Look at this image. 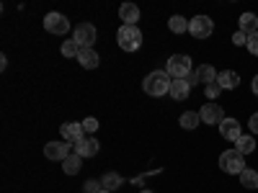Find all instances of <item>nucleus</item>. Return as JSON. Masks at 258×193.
I'll list each match as a JSON object with an SVG mask.
<instances>
[{"label":"nucleus","mask_w":258,"mask_h":193,"mask_svg":"<svg viewBox=\"0 0 258 193\" xmlns=\"http://www.w3.org/2000/svg\"><path fill=\"white\" fill-rule=\"evenodd\" d=\"M170 82H173V77H170L165 70H155V72H150L142 82V90L147 95H153V98H160L165 93H170Z\"/></svg>","instance_id":"f257e3e1"},{"label":"nucleus","mask_w":258,"mask_h":193,"mask_svg":"<svg viewBox=\"0 0 258 193\" xmlns=\"http://www.w3.org/2000/svg\"><path fill=\"white\" fill-rule=\"evenodd\" d=\"M116 41H119V47L124 52H137L142 47V31L137 26H119Z\"/></svg>","instance_id":"f03ea898"},{"label":"nucleus","mask_w":258,"mask_h":193,"mask_svg":"<svg viewBox=\"0 0 258 193\" xmlns=\"http://www.w3.org/2000/svg\"><path fill=\"white\" fill-rule=\"evenodd\" d=\"M165 72L173 77V80H186L191 75V57L188 54H173V57H168Z\"/></svg>","instance_id":"7ed1b4c3"},{"label":"nucleus","mask_w":258,"mask_h":193,"mask_svg":"<svg viewBox=\"0 0 258 193\" xmlns=\"http://www.w3.org/2000/svg\"><path fill=\"white\" fill-rule=\"evenodd\" d=\"M245 155H240L238 149H225V152L220 155V167L225 170V173L230 175H240L243 170H245Z\"/></svg>","instance_id":"20e7f679"},{"label":"nucleus","mask_w":258,"mask_h":193,"mask_svg":"<svg viewBox=\"0 0 258 193\" xmlns=\"http://www.w3.org/2000/svg\"><path fill=\"white\" fill-rule=\"evenodd\" d=\"M212 31H214V24L209 16H197L188 21V34L194 39H207V36H212Z\"/></svg>","instance_id":"39448f33"},{"label":"nucleus","mask_w":258,"mask_h":193,"mask_svg":"<svg viewBox=\"0 0 258 193\" xmlns=\"http://www.w3.org/2000/svg\"><path fill=\"white\" fill-rule=\"evenodd\" d=\"M44 29L49 31V34H68L70 31V21H68V16L64 13H47L44 16Z\"/></svg>","instance_id":"423d86ee"},{"label":"nucleus","mask_w":258,"mask_h":193,"mask_svg":"<svg viewBox=\"0 0 258 193\" xmlns=\"http://www.w3.org/2000/svg\"><path fill=\"white\" fill-rule=\"evenodd\" d=\"M73 39L80 44V49H91V47H93V41L98 39L96 26H93V24H78V29H75Z\"/></svg>","instance_id":"0eeeda50"},{"label":"nucleus","mask_w":258,"mask_h":193,"mask_svg":"<svg viewBox=\"0 0 258 193\" xmlns=\"http://www.w3.org/2000/svg\"><path fill=\"white\" fill-rule=\"evenodd\" d=\"M44 155H47V160H59V162H64L70 155H73V144L70 142H49L47 147H44Z\"/></svg>","instance_id":"6e6552de"},{"label":"nucleus","mask_w":258,"mask_h":193,"mask_svg":"<svg viewBox=\"0 0 258 193\" xmlns=\"http://www.w3.org/2000/svg\"><path fill=\"white\" fill-rule=\"evenodd\" d=\"M199 116H202V124H217L220 126L225 121V111H222L220 103H204Z\"/></svg>","instance_id":"1a4fd4ad"},{"label":"nucleus","mask_w":258,"mask_h":193,"mask_svg":"<svg viewBox=\"0 0 258 193\" xmlns=\"http://www.w3.org/2000/svg\"><path fill=\"white\" fill-rule=\"evenodd\" d=\"M59 134H62V139H64V142L78 144V142L85 137V129H83V124L68 121V124H62V126H59Z\"/></svg>","instance_id":"9d476101"},{"label":"nucleus","mask_w":258,"mask_h":193,"mask_svg":"<svg viewBox=\"0 0 258 193\" xmlns=\"http://www.w3.org/2000/svg\"><path fill=\"white\" fill-rule=\"evenodd\" d=\"M220 134H222V139L238 142V139L243 137V132H240V121H238V119H227V116H225V121L220 124Z\"/></svg>","instance_id":"9b49d317"},{"label":"nucleus","mask_w":258,"mask_h":193,"mask_svg":"<svg viewBox=\"0 0 258 193\" xmlns=\"http://www.w3.org/2000/svg\"><path fill=\"white\" fill-rule=\"evenodd\" d=\"M98 149H101L98 139H93V137H83V139L75 144V155H80L83 160H85V157H96V155H98Z\"/></svg>","instance_id":"f8f14e48"},{"label":"nucleus","mask_w":258,"mask_h":193,"mask_svg":"<svg viewBox=\"0 0 258 193\" xmlns=\"http://www.w3.org/2000/svg\"><path fill=\"white\" fill-rule=\"evenodd\" d=\"M119 16L124 21V26H137V21H140V8L135 3H121L119 6Z\"/></svg>","instance_id":"ddd939ff"},{"label":"nucleus","mask_w":258,"mask_h":193,"mask_svg":"<svg viewBox=\"0 0 258 193\" xmlns=\"http://www.w3.org/2000/svg\"><path fill=\"white\" fill-rule=\"evenodd\" d=\"M217 82H220L222 90H235V88L240 85V75L235 72V70H222V72L217 75Z\"/></svg>","instance_id":"4468645a"},{"label":"nucleus","mask_w":258,"mask_h":193,"mask_svg":"<svg viewBox=\"0 0 258 193\" xmlns=\"http://www.w3.org/2000/svg\"><path fill=\"white\" fill-rule=\"evenodd\" d=\"M188 93H191L188 80H173V82H170V93H168V95L173 98V101H186Z\"/></svg>","instance_id":"2eb2a0df"},{"label":"nucleus","mask_w":258,"mask_h":193,"mask_svg":"<svg viewBox=\"0 0 258 193\" xmlns=\"http://www.w3.org/2000/svg\"><path fill=\"white\" fill-rule=\"evenodd\" d=\"M217 70H214L212 67V64H202V67L197 70V77H199V85H204V88H207V85H212V82H217Z\"/></svg>","instance_id":"dca6fc26"},{"label":"nucleus","mask_w":258,"mask_h":193,"mask_svg":"<svg viewBox=\"0 0 258 193\" xmlns=\"http://www.w3.org/2000/svg\"><path fill=\"white\" fill-rule=\"evenodd\" d=\"M78 62L83 64L85 70H93V67H98V52L91 47V49H80V57H78Z\"/></svg>","instance_id":"f3484780"},{"label":"nucleus","mask_w":258,"mask_h":193,"mask_svg":"<svg viewBox=\"0 0 258 193\" xmlns=\"http://www.w3.org/2000/svg\"><path fill=\"white\" fill-rule=\"evenodd\" d=\"M238 24H240V31L243 34H258V18H255V13H243L240 18H238Z\"/></svg>","instance_id":"a211bd4d"},{"label":"nucleus","mask_w":258,"mask_h":193,"mask_svg":"<svg viewBox=\"0 0 258 193\" xmlns=\"http://www.w3.org/2000/svg\"><path fill=\"white\" fill-rule=\"evenodd\" d=\"M178 124H181V129H186V132H194V129L202 124V116H199V111H186V114H181Z\"/></svg>","instance_id":"6ab92c4d"},{"label":"nucleus","mask_w":258,"mask_h":193,"mask_svg":"<svg viewBox=\"0 0 258 193\" xmlns=\"http://www.w3.org/2000/svg\"><path fill=\"white\" fill-rule=\"evenodd\" d=\"M80 167H83V157H80V155H75V152L62 162V170H64L68 175H78V173H80Z\"/></svg>","instance_id":"aec40b11"},{"label":"nucleus","mask_w":258,"mask_h":193,"mask_svg":"<svg viewBox=\"0 0 258 193\" xmlns=\"http://www.w3.org/2000/svg\"><path fill=\"white\" fill-rule=\"evenodd\" d=\"M240 185L248 188V190H255L258 188V173H255L253 167H245L243 173H240Z\"/></svg>","instance_id":"412c9836"},{"label":"nucleus","mask_w":258,"mask_h":193,"mask_svg":"<svg viewBox=\"0 0 258 193\" xmlns=\"http://www.w3.org/2000/svg\"><path fill=\"white\" fill-rule=\"evenodd\" d=\"M124 183V178L119 175V173H106L103 178H101V185H103V190H119V185Z\"/></svg>","instance_id":"4be33fe9"},{"label":"nucleus","mask_w":258,"mask_h":193,"mask_svg":"<svg viewBox=\"0 0 258 193\" xmlns=\"http://www.w3.org/2000/svg\"><path fill=\"white\" fill-rule=\"evenodd\" d=\"M235 149H238L240 155H250L253 149H255V139H253L250 134H243L238 142H235Z\"/></svg>","instance_id":"5701e85b"},{"label":"nucleus","mask_w":258,"mask_h":193,"mask_svg":"<svg viewBox=\"0 0 258 193\" xmlns=\"http://www.w3.org/2000/svg\"><path fill=\"white\" fill-rule=\"evenodd\" d=\"M168 29L173 34H183V31H188V21L183 16H170L168 18Z\"/></svg>","instance_id":"b1692460"},{"label":"nucleus","mask_w":258,"mask_h":193,"mask_svg":"<svg viewBox=\"0 0 258 193\" xmlns=\"http://www.w3.org/2000/svg\"><path fill=\"white\" fill-rule=\"evenodd\" d=\"M62 57H80V44L75 39H70V41L62 44Z\"/></svg>","instance_id":"393cba45"},{"label":"nucleus","mask_w":258,"mask_h":193,"mask_svg":"<svg viewBox=\"0 0 258 193\" xmlns=\"http://www.w3.org/2000/svg\"><path fill=\"white\" fill-rule=\"evenodd\" d=\"M232 44H235V47H248V34L235 31V34H232Z\"/></svg>","instance_id":"a878e982"},{"label":"nucleus","mask_w":258,"mask_h":193,"mask_svg":"<svg viewBox=\"0 0 258 193\" xmlns=\"http://www.w3.org/2000/svg\"><path fill=\"white\" fill-rule=\"evenodd\" d=\"M220 90H222V88H220V82H212V85H207V88H204V93H207V98H209V101L217 98V95H220Z\"/></svg>","instance_id":"bb28decb"},{"label":"nucleus","mask_w":258,"mask_h":193,"mask_svg":"<svg viewBox=\"0 0 258 193\" xmlns=\"http://www.w3.org/2000/svg\"><path fill=\"white\" fill-rule=\"evenodd\" d=\"M83 129H85V132H88V134H93V132H98V119H93V116H88V119H85V121H83Z\"/></svg>","instance_id":"cd10ccee"},{"label":"nucleus","mask_w":258,"mask_h":193,"mask_svg":"<svg viewBox=\"0 0 258 193\" xmlns=\"http://www.w3.org/2000/svg\"><path fill=\"white\" fill-rule=\"evenodd\" d=\"M101 190H103L101 180H85V193H101Z\"/></svg>","instance_id":"c85d7f7f"},{"label":"nucleus","mask_w":258,"mask_h":193,"mask_svg":"<svg viewBox=\"0 0 258 193\" xmlns=\"http://www.w3.org/2000/svg\"><path fill=\"white\" fill-rule=\"evenodd\" d=\"M248 52H250L253 57H258V34H250V36H248Z\"/></svg>","instance_id":"c756f323"},{"label":"nucleus","mask_w":258,"mask_h":193,"mask_svg":"<svg viewBox=\"0 0 258 193\" xmlns=\"http://www.w3.org/2000/svg\"><path fill=\"white\" fill-rule=\"evenodd\" d=\"M248 126H250V132H253V134H258V111H255V114L250 116V121H248Z\"/></svg>","instance_id":"7c9ffc66"},{"label":"nucleus","mask_w":258,"mask_h":193,"mask_svg":"<svg viewBox=\"0 0 258 193\" xmlns=\"http://www.w3.org/2000/svg\"><path fill=\"white\" fill-rule=\"evenodd\" d=\"M250 88H253V93H255V95H258V75H255V77H253V85H250Z\"/></svg>","instance_id":"2f4dec72"},{"label":"nucleus","mask_w":258,"mask_h":193,"mask_svg":"<svg viewBox=\"0 0 258 193\" xmlns=\"http://www.w3.org/2000/svg\"><path fill=\"white\" fill-rule=\"evenodd\" d=\"M140 193H153V190H140Z\"/></svg>","instance_id":"473e14b6"},{"label":"nucleus","mask_w":258,"mask_h":193,"mask_svg":"<svg viewBox=\"0 0 258 193\" xmlns=\"http://www.w3.org/2000/svg\"><path fill=\"white\" fill-rule=\"evenodd\" d=\"M101 193H111V190H101Z\"/></svg>","instance_id":"72a5a7b5"}]
</instances>
